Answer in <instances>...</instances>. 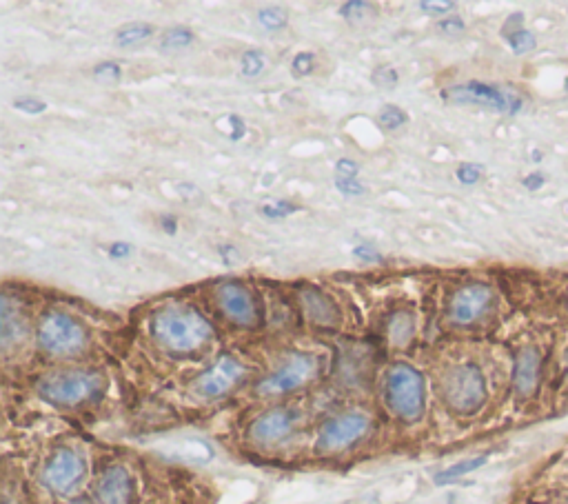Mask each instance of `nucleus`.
<instances>
[{
    "label": "nucleus",
    "mask_w": 568,
    "mask_h": 504,
    "mask_svg": "<svg viewBox=\"0 0 568 504\" xmlns=\"http://www.w3.org/2000/svg\"><path fill=\"white\" fill-rule=\"evenodd\" d=\"M98 504H131L134 500V480L125 467H109L98 480Z\"/></svg>",
    "instance_id": "ddd939ff"
},
{
    "label": "nucleus",
    "mask_w": 568,
    "mask_h": 504,
    "mask_svg": "<svg viewBox=\"0 0 568 504\" xmlns=\"http://www.w3.org/2000/svg\"><path fill=\"white\" fill-rule=\"evenodd\" d=\"M85 478V460L71 449H60L49 458L43 471V482L56 493L74 491Z\"/></svg>",
    "instance_id": "6e6552de"
},
{
    "label": "nucleus",
    "mask_w": 568,
    "mask_h": 504,
    "mask_svg": "<svg viewBox=\"0 0 568 504\" xmlns=\"http://www.w3.org/2000/svg\"><path fill=\"white\" fill-rule=\"evenodd\" d=\"M380 118V125L384 129H389V131H395V129H400L409 123V114L407 112H402V109L398 105H387V107H382V112L378 114Z\"/></svg>",
    "instance_id": "412c9836"
},
{
    "label": "nucleus",
    "mask_w": 568,
    "mask_h": 504,
    "mask_svg": "<svg viewBox=\"0 0 568 504\" xmlns=\"http://www.w3.org/2000/svg\"><path fill=\"white\" fill-rule=\"evenodd\" d=\"M129 245H125V243H114L109 247V256L114 258V260H118V258H125L127 254H129Z\"/></svg>",
    "instance_id": "ea45409f"
},
{
    "label": "nucleus",
    "mask_w": 568,
    "mask_h": 504,
    "mask_svg": "<svg viewBox=\"0 0 568 504\" xmlns=\"http://www.w3.org/2000/svg\"><path fill=\"white\" fill-rule=\"evenodd\" d=\"M196 36L189 27H171L160 38L162 52H176V49H185L194 43Z\"/></svg>",
    "instance_id": "6ab92c4d"
},
{
    "label": "nucleus",
    "mask_w": 568,
    "mask_h": 504,
    "mask_svg": "<svg viewBox=\"0 0 568 504\" xmlns=\"http://www.w3.org/2000/svg\"><path fill=\"white\" fill-rule=\"evenodd\" d=\"M300 300L304 309H307V314L313 322H318V325H336L338 320V307L333 305V300L329 296H324L322 291L318 289H304L300 294Z\"/></svg>",
    "instance_id": "dca6fc26"
},
{
    "label": "nucleus",
    "mask_w": 568,
    "mask_h": 504,
    "mask_svg": "<svg viewBox=\"0 0 568 504\" xmlns=\"http://www.w3.org/2000/svg\"><path fill=\"white\" fill-rule=\"evenodd\" d=\"M493 291L486 285H466L453 296L449 316L455 325H471L491 307Z\"/></svg>",
    "instance_id": "9b49d317"
},
{
    "label": "nucleus",
    "mask_w": 568,
    "mask_h": 504,
    "mask_svg": "<svg viewBox=\"0 0 568 504\" xmlns=\"http://www.w3.org/2000/svg\"><path fill=\"white\" fill-rule=\"evenodd\" d=\"M154 336L162 347L178 354H189L205 347L213 329L200 311L187 305H167L154 316Z\"/></svg>",
    "instance_id": "f257e3e1"
},
{
    "label": "nucleus",
    "mask_w": 568,
    "mask_h": 504,
    "mask_svg": "<svg viewBox=\"0 0 568 504\" xmlns=\"http://www.w3.org/2000/svg\"><path fill=\"white\" fill-rule=\"evenodd\" d=\"M369 427H371V418L367 413L362 411L340 413V416L324 422L316 447L320 453L344 451L367 436Z\"/></svg>",
    "instance_id": "423d86ee"
},
{
    "label": "nucleus",
    "mask_w": 568,
    "mask_h": 504,
    "mask_svg": "<svg viewBox=\"0 0 568 504\" xmlns=\"http://www.w3.org/2000/svg\"><path fill=\"white\" fill-rule=\"evenodd\" d=\"M442 396L455 413H462V416L475 413L486 400L482 371L475 365H458L449 369L442 378Z\"/></svg>",
    "instance_id": "20e7f679"
},
{
    "label": "nucleus",
    "mask_w": 568,
    "mask_h": 504,
    "mask_svg": "<svg viewBox=\"0 0 568 504\" xmlns=\"http://www.w3.org/2000/svg\"><path fill=\"white\" fill-rule=\"evenodd\" d=\"M384 396H387L389 409L404 422H415L424 411V380L418 369L411 365H395L387 374V385H384Z\"/></svg>",
    "instance_id": "7ed1b4c3"
},
{
    "label": "nucleus",
    "mask_w": 568,
    "mask_h": 504,
    "mask_svg": "<svg viewBox=\"0 0 568 504\" xmlns=\"http://www.w3.org/2000/svg\"><path fill=\"white\" fill-rule=\"evenodd\" d=\"M23 322H20V316L14 314L12 307H9V298H3V345L5 349H9L14 345V340H18L20 336L25 334L23 331Z\"/></svg>",
    "instance_id": "a211bd4d"
},
{
    "label": "nucleus",
    "mask_w": 568,
    "mask_h": 504,
    "mask_svg": "<svg viewBox=\"0 0 568 504\" xmlns=\"http://www.w3.org/2000/svg\"><path fill=\"white\" fill-rule=\"evenodd\" d=\"M358 165L353 163V160H349V158H342V160H338V165H336V171H338V178H353L355 180V176H358Z\"/></svg>",
    "instance_id": "473e14b6"
},
{
    "label": "nucleus",
    "mask_w": 568,
    "mask_h": 504,
    "mask_svg": "<svg viewBox=\"0 0 568 504\" xmlns=\"http://www.w3.org/2000/svg\"><path fill=\"white\" fill-rule=\"evenodd\" d=\"M218 251L222 254V258H225V262H233V260H231V256L236 254V249H233L231 245H220V247H218Z\"/></svg>",
    "instance_id": "a19ab883"
},
{
    "label": "nucleus",
    "mask_w": 568,
    "mask_h": 504,
    "mask_svg": "<svg viewBox=\"0 0 568 504\" xmlns=\"http://www.w3.org/2000/svg\"><path fill=\"white\" fill-rule=\"evenodd\" d=\"M353 256L360 258L364 262H375V260H382V254L375 247H371L369 243H360L358 247H353Z\"/></svg>",
    "instance_id": "2f4dec72"
},
{
    "label": "nucleus",
    "mask_w": 568,
    "mask_h": 504,
    "mask_svg": "<svg viewBox=\"0 0 568 504\" xmlns=\"http://www.w3.org/2000/svg\"><path fill=\"white\" fill-rule=\"evenodd\" d=\"M154 36V25L151 23H129L125 27H120L116 32V45L118 47H134L145 43Z\"/></svg>",
    "instance_id": "f3484780"
},
{
    "label": "nucleus",
    "mask_w": 568,
    "mask_h": 504,
    "mask_svg": "<svg viewBox=\"0 0 568 504\" xmlns=\"http://www.w3.org/2000/svg\"><path fill=\"white\" fill-rule=\"evenodd\" d=\"M442 98L451 100V103H464V105L471 103V105L500 109V112H506V109H511V105H513L511 96L502 92L500 87L486 85V83H475V80H473V83L446 87L442 92Z\"/></svg>",
    "instance_id": "9d476101"
},
{
    "label": "nucleus",
    "mask_w": 568,
    "mask_h": 504,
    "mask_svg": "<svg viewBox=\"0 0 568 504\" xmlns=\"http://www.w3.org/2000/svg\"><path fill=\"white\" fill-rule=\"evenodd\" d=\"M160 227L165 229L169 236H174V234H178V218L176 216H162L160 218Z\"/></svg>",
    "instance_id": "58836bf2"
},
{
    "label": "nucleus",
    "mask_w": 568,
    "mask_h": 504,
    "mask_svg": "<svg viewBox=\"0 0 568 504\" xmlns=\"http://www.w3.org/2000/svg\"><path fill=\"white\" fill-rule=\"evenodd\" d=\"M373 80H375V85H380V87H384V89H391V87L398 85L400 76H398V72H395L393 67L382 65V67H378V69H375V72H373Z\"/></svg>",
    "instance_id": "c85d7f7f"
},
{
    "label": "nucleus",
    "mask_w": 568,
    "mask_h": 504,
    "mask_svg": "<svg viewBox=\"0 0 568 504\" xmlns=\"http://www.w3.org/2000/svg\"><path fill=\"white\" fill-rule=\"evenodd\" d=\"M287 20V12L280 7H265L258 12V23L269 32H280V29L287 27Z\"/></svg>",
    "instance_id": "aec40b11"
},
{
    "label": "nucleus",
    "mask_w": 568,
    "mask_h": 504,
    "mask_svg": "<svg viewBox=\"0 0 568 504\" xmlns=\"http://www.w3.org/2000/svg\"><path fill=\"white\" fill-rule=\"evenodd\" d=\"M229 125H231V138L238 140L245 134V123L238 116H229Z\"/></svg>",
    "instance_id": "4c0bfd02"
},
{
    "label": "nucleus",
    "mask_w": 568,
    "mask_h": 504,
    "mask_svg": "<svg viewBox=\"0 0 568 504\" xmlns=\"http://www.w3.org/2000/svg\"><path fill=\"white\" fill-rule=\"evenodd\" d=\"M438 29H440V32H444V34H458V32H462V29H464V23H462L460 18H446L438 25Z\"/></svg>",
    "instance_id": "c9c22d12"
},
{
    "label": "nucleus",
    "mask_w": 568,
    "mask_h": 504,
    "mask_svg": "<svg viewBox=\"0 0 568 504\" xmlns=\"http://www.w3.org/2000/svg\"><path fill=\"white\" fill-rule=\"evenodd\" d=\"M291 72H293V76H298V78L313 74V72H316V56H313L311 52L298 54L296 58L291 60Z\"/></svg>",
    "instance_id": "bb28decb"
},
{
    "label": "nucleus",
    "mask_w": 568,
    "mask_h": 504,
    "mask_svg": "<svg viewBox=\"0 0 568 504\" xmlns=\"http://www.w3.org/2000/svg\"><path fill=\"white\" fill-rule=\"evenodd\" d=\"M293 425H296V413L291 409H271L253 420L249 436L258 445H278V442L291 436Z\"/></svg>",
    "instance_id": "f8f14e48"
},
{
    "label": "nucleus",
    "mask_w": 568,
    "mask_h": 504,
    "mask_svg": "<svg viewBox=\"0 0 568 504\" xmlns=\"http://www.w3.org/2000/svg\"><path fill=\"white\" fill-rule=\"evenodd\" d=\"M455 5L453 3H431V0H426V3H420V9H424L426 14H449Z\"/></svg>",
    "instance_id": "72a5a7b5"
},
{
    "label": "nucleus",
    "mask_w": 568,
    "mask_h": 504,
    "mask_svg": "<svg viewBox=\"0 0 568 504\" xmlns=\"http://www.w3.org/2000/svg\"><path fill=\"white\" fill-rule=\"evenodd\" d=\"M300 207L289 203V200H273V203L262 205V216L273 218V220H280V218H289L291 214H296Z\"/></svg>",
    "instance_id": "a878e982"
},
{
    "label": "nucleus",
    "mask_w": 568,
    "mask_h": 504,
    "mask_svg": "<svg viewBox=\"0 0 568 504\" xmlns=\"http://www.w3.org/2000/svg\"><path fill=\"white\" fill-rule=\"evenodd\" d=\"M178 194H180L182 198H185V200H191V203H194V200H200L198 187H196V185H189V183L178 185Z\"/></svg>",
    "instance_id": "e433bc0d"
},
{
    "label": "nucleus",
    "mask_w": 568,
    "mask_h": 504,
    "mask_svg": "<svg viewBox=\"0 0 568 504\" xmlns=\"http://www.w3.org/2000/svg\"><path fill=\"white\" fill-rule=\"evenodd\" d=\"M540 367H542V358L537 354V349L529 347L517 354L513 382L520 396H531V393L537 389V382H540Z\"/></svg>",
    "instance_id": "2eb2a0df"
},
{
    "label": "nucleus",
    "mask_w": 568,
    "mask_h": 504,
    "mask_svg": "<svg viewBox=\"0 0 568 504\" xmlns=\"http://www.w3.org/2000/svg\"><path fill=\"white\" fill-rule=\"evenodd\" d=\"M245 376L242 362L231 356H222L216 365H211L205 374L196 380V391L202 398H220L233 389Z\"/></svg>",
    "instance_id": "1a4fd4ad"
},
{
    "label": "nucleus",
    "mask_w": 568,
    "mask_h": 504,
    "mask_svg": "<svg viewBox=\"0 0 568 504\" xmlns=\"http://www.w3.org/2000/svg\"><path fill=\"white\" fill-rule=\"evenodd\" d=\"M373 5L364 3V0H351V3H344L340 7V16L351 20V23H360L364 16H371L373 14Z\"/></svg>",
    "instance_id": "393cba45"
},
{
    "label": "nucleus",
    "mask_w": 568,
    "mask_h": 504,
    "mask_svg": "<svg viewBox=\"0 0 568 504\" xmlns=\"http://www.w3.org/2000/svg\"><path fill=\"white\" fill-rule=\"evenodd\" d=\"M458 178L462 180V183L471 185V183H475V180L480 178V169L473 167V165H462V167L458 169Z\"/></svg>",
    "instance_id": "f704fd0d"
},
{
    "label": "nucleus",
    "mask_w": 568,
    "mask_h": 504,
    "mask_svg": "<svg viewBox=\"0 0 568 504\" xmlns=\"http://www.w3.org/2000/svg\"><path fill=\"white\" fill-rule=\"evenodd\" d=\"M336 187H338V191H342L344 196H362L364 194V185H360L358 180H353V178H338L336 176Z\"/></svg>",
    "instance_id": "7c9ffc66"
},
{
    "label": "nucleus",
    "mask_w": 568,
    "mask_h": 504,
    "mask_svg": "<svg viewBox=\"0 0 568 504\" xmlns=\"http://www.w3.org/2000/svg\"><path fill=\"white\" fill-rule=\"evenodd\" d=\"M411 331H413V320L409 314H395L391 325H389V334L391 338L402 345V342H407L411 338Z\"/></svg>",
    "instance_id": "b1692460"
},
{
    "label": "nucleus",
    "mask_w": 568,
    "mask_h": 504,
    "mask_svg": "<svg viewBox=\"0 0 568 504\" xmlns=\"http://www.w3.org/2000/svg\"><path fill=\"white\" fill-rule=\"evenodd\" d=\"M218 298L222 311L233 322H238V325H253V320H256V305H253V298L245 287L238 285V282H225L218 289Z\"/></svg>",
    "instance_id": "4468645a"
},
{
    "label": "nucleus",
    "mask_w": 568,
    "mask_h": 504,
    "mask_svg": "<svg viewBox=\"0 0 568 504\" xmlns=\"http://www.w3.org/2000/svg\"><path fill=\"white\" fill-rule=\"evenodd\" d=\"M14 107L18 112L29 114V116H36V114H43L47 112V103L43 98H36V96H20L14 100Z\"/></svg>",
    "instance_id": "cd10ccee"
},
{
    "label": "nucleus",
    "mask_w": 568,
    "mask_h": 504,
    "mask_svg": "<svg viewBox=\"0 0 568 504\" xmlns=\"http://www.w3.org/2000/svg\"><path fill=\"white\" fill-rule=\"evenodd\" d=\"M100 389H103V378L96 371L83 369L56 371L38 382L40 396L60 407H76L80 402L96 398Z\"/></svg>",
    "instance_id": "f03ea898"
},
{
    "label": "nucleus",
    "mask_w": 568,
    "mask_h": 504,
    "mask_svg": "<svg viewBox=\"0 0 568 504\" xmlns=\"http://www.w3.org/2000/svg\"><path fill=\"white\" fill-rule=\"evenodd\" d=\"M94 76L98 78V80H107V83H118L120 80V76H123V72H120V67H118V63H100V65H96V69H94Z\"/></svg>",
    "instance_id": "c756f323"
},
{
    "label": "nucleus",
    "mask_w": 568,
    "mask_h": 504,
    "mask_svg": "<svg viewBox=\"0 0 568 504\" xmlns=\"http://www.w3.org/2000/svg\"><path fill=\"white\" fill-rule=\"evenodd\" d=\"M240 67H242V74L249 76V78L260 76L262 72H265V67H267V58H265V54L258 52V49H251V52L242 54Z\"/></svg>",
    "instance_id": "4be33fe9"
},
{
    "label": "nucleus",
    "mask_w": 568,
    "mask_h": 504,
    "mask_svg": "<svg viewBox=\"0 0 568 504\" xmlns=\"http://www.w3.org/2000/svg\"><path fill=\"white\" fill-rule=\"evenodd\" d=\"M486 462V456H482V458H471V460H464V462H458V465H453V467H449L446 471H442L438 478L440 485L442 482H451V480H455V478H460V476H464V473H471L473 469H478V467H482Z\"/></svg>",
    "instance_id": "5701e85b"
},
{
    "label": "nucleus",
    "mask_w": 568,
    "mask_h": 504,
    "mask_svg": "<svg viewBox=\"0 0 568 504\" xmlns=\"http://www.w3.org/2000/svg\"><path fill=\"white\" fill-rule=\"evenodd\" d=\"M38 342L49 356H74L87 345L83 325L63 311H49L38 327Z\"/></svg>",
    "instance_id": "39448f33"
},
{
    "label": "nucleus",
    "mask_w": 568,
    "mask_h": 504,
    "mask_svg": "<svg viewBox=\"0 0 568 504\" xmlns=\"http://www.w3.org/2000/svg\"><path fill=\"white\" fill-rule=\"evenodd\" d=\"M320 362L313 354H293L289 360L269 378H265L258 385L260 396H282L302 385H307L313 376L318 374Z\"/></svg>",
    "instance_id": "0eeeda50"
}]
</instances>
